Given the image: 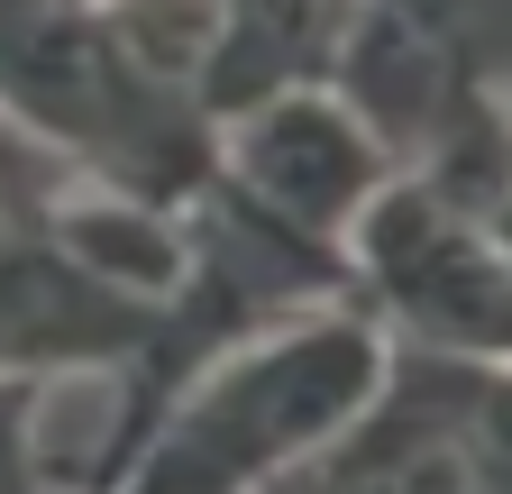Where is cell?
I'll list each match as a JSON object with an SVG mask.
<instances>
[{
    "instance_id": "52a82bcc",
    "label": "cell",
    "mask_w": 512,
    "mask_h": 494,
    "mask_svg": "<svg viewBox=\"0 0 512 494\" xmlns=\"http://www.w3.org/2000/svg\"><path fill=\"white\" fill-rule=\"evenodd\" d=\"M403 174H421L467 229H485L512 257V101H467L458 119H439Z\"/></svg>"
},
{
    "instance_id": "7a4b0ae2",
    "label": "cell",
    "mask_w": 512,
    "mask_h": 494,
    "mask_svg": "<svg viewBox=\"0 0 512 494\" xmlns=\"http://www.w3.org/2000/svg\"><path fill=\"white\" fill-rule=\"evenodd\" d=\"M384 357H394V330L375 321L366 293L293 312L220 348L138 430V449L101 494H266L384 385Z\"/></svg>"
},
{
    "instance_id": "ba28073f",
    "label": "cell",
    "mask_w": 512,
    "mask_h": 494,
    "mask_svg": "<svg viewBox=\"0 0 512 494\" xmlns=\"http://www.w3.org/2000/svg\"><path fill=\"white\" fill-rule=\"evenodd\" d=\"M439 357V421L467 467V494H512V357Z\"/></svg>"
},
{
    "instance_id": "6da1fadb",
    "label": "cell",
    "mask_w": 512,
    "mask_h": 494,
    "mask_svg": "<svg viewBox=\"0 0 512 494\" xmlns=\"http://www.w3.org/2000/svg\"><path fill=\"white\" fill-rule=\"evenodd\" d=\"M211 0H0V110L83 183L183 211L211 174Z\"/></svg>"
},
{
    "instance_id": "5b68a950",
    "label": "cell",
    "mask_w": 512,
    "mask_h": 494,
    "mask_svg": "<svg viewBox=\"0 0 512 494\" xmlns=\"http://www.w3.org/2000/svg\"><path fill=\"white\" fill-rule=\"evenodd\" d=\"M266 494H467V467H458L448 421H439V357L394 339L384 385Z\"/></svg>"
},
{
    "instance_id": "277c9868",
    "label": "cell",
    "mask_w": 512,
    "mask_h": 494,
    "mask_svg": "<svg viewBox=\"0 0 512 494\" xmlns=\"http://www.w3.org/2000/svg\"><path fill=\"white\" fill-rule=\"evenodd\" d=\"M211 165L247 202H266L275 220L330 238V247H348L366 202L403 174V156L330 83H284V92H256V101L220 110L211 119Z\"/></svg>"
},
{
    "instance_id": "8992f818",
    "label": "cell",
    "mask_w": 512,
    "mask_h": 494,
    "mask_svg": "<svg viewBox=\"0 0 512 494\" xmlns=\"http://www.w3.org/2000/svg\"><path fill=\"white\" fill-rule=\"evenodd\" d=\"M211 65H202V101L211 119L256 101V92H284V83H330L339 65V37L357 0H211Z\"/></svg>"
},
{
    "instance_id": "3957f363",
    "label": "cell",
    "mask_w": 512,
    "mask_h": 494,
    "mask_svg": "<svg viewBox=\"0 0 512 494\" xmlns=\"http://www.w3.org/2000/svg\"><path fill=\"white\" fill-rule=\"evenodd\" d=\"M330 92L412 165L467 101H512V0H357Z\"/></svg>"
}]
</instances>
